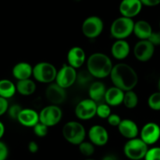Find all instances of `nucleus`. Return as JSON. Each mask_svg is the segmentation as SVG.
Here are the masks:
<instances>
[{
    "mask_svg": "<svg viewBox=\"0 0 160 160\" xmlns=\"http://www.w3.org/2000/svg\"><path fill=\"white\" fill-rule=\"evenodd\" d=\"M102 160H117V159L114 155L109 154V155H106V156H105Z\"/></svg>",
    "mask_w": 160,
    "mask_h": 160,
    "instance_id": "40",
    "label": "nucleus"
},
{
    "mask_svg": "<svg viewBox=\"0 0 160 160\" xmlns=\"http://www.w3.org/2000/svg\"><path fill=\"white\" fill-rule=\"evenodd\" d=\"M12 73L17 81L30 79L33 76V67L28 62H17L12 67Z\"/></svg>",
    "mask_w": 160,
    "mask_h": 160,
    "instance_id": "21",
    "label": "nucleus"
},
{
    "mask_svg": "<svg viewBox=\"0 0 160 160\" xmlns=\"http://www.w3.org/2000/svg\"><path fill=\"white\" fill-rule=\"evenodd\" d=\"M148 41L155 47L160 45V31H153L152 34H151L150 38H148Z\"/></svg>",
    "mask_w": 160,
    "mask_h": 160,
    "instance_id": "36",
    "label": "nucleus"
},
{
    "mask_svg": "<svg viewBox=\"0 0 160 160\" xmlns=\"http://www.w3.org/2000/svg\"><path fill=\"white\" fill-rule=\"evenodd\" d=\"M62 117V109L56 105L45 106L39 112V121L48 128L57 125L61 121Z\"/></svg>",
    "mask_w": 160,
    "mask_h": 160,
    "instance_id": "8",
    "label": "nucleus"
},
{
    "mask_svg": "<svg viewBox=\"0 0 160 160\" xmlns=\"http://www.w3.org/2000/svg\"><path fill=\"white\" fill-rule=\"evenodd\" d=\"M17 121L23 127L34 128L39 122V113L32 109H23L19 114Z\"/></svg>",
    "mask_w": 160,
    "mask_h": 160,
    "instance_id": "18",
    "label": "nucleus"
},
{
    "mask_svg": "<svg viewBox=\"0 0 160 160\" xmlns=\"http://www.w3.org/2000/svg\"><path fill=\"white\" fill-rule=\"evenodd\" d=\"M112 67L113 64L110 58L102 52L93 53L87 59L88 71L97 79L110 76Z\"/></svg>",
    "mask_w": 160,
    "mask_h": 160,
    "instance_id": "2",
    "label": "nucleus"
},
{
    "mask_svg": "<svg viewBox=\"0 0 160 160\" xmlns=\"http://www.w3.org/2000/svg\"><path fill=\"white\" fill-rule=\"evenodd\" d=\"M143 5L140 0H122L119 6V11L122 17L133 19L142 11Z\"/></svg>",
    "mask_w": 160,
    "mask_h": 160,
    "instance_id": "15",
    "label": "nucleus"
},
{
    "mask_svg": "<svg viewBox=\"0 0 160 160\" xmlns=\"http://www.w3.org/2000/svg\"><path fill=\"white\" fill-rule=\"evenodd\" d=\"M17 87V92L20 95L23 96H30L35 92L37 86H36L34 81L30 79L22 80V81H17L16 84Z\"/></svg>",
    "mask_w": 160,
    "mask_h": 160,
    "instance_id": "24",
    "label": "nucleus"
},
{
    "mask_svg": "<svg viewBox=\"0 0 160 160\" xmlns=\"http://www.w3.org/2000/svg\"><path fill=\"white\" fill-rule=\"evenodd\" d=\"M158 87H159V92H160V78H159V82H158Z\"/></svg>",
    "mask_w": 160,
    "mask_h": 160,
    "instance_id": "42",
    "label": "nucleus"
},
{
    "mask_svg": "<svg viewBox=\"0 0 160 160\" xmlns=\"http://www.w3.org/2000/svg\"><path fill=\"white\" fill-rule=\"evenodd\" d=\"M5 126L1 121H0V141H1V138L3 137L5 134Z\"/></svg>",
    "mask_w": 160,
    "mask_h": 160,
    "instance_id": "41",
    "label": "nucleus"
},
{
    "mask_svg": "<svg viewBox=\"0 0 160 160\" xmlns=\"http://www.w3.org/2000/svg\"><path fill=\"white\" fill-rule=\"evenodd\" d=\"M145 160H160V147H152L148 148Z\"/></svg>",
    "mask_w": 160,
    "mask_h": 160,
    "instance_id": "32",
    "label": "nucleus"
},
{
    "mask_svg": "<svg viewBox=\"0 0 160 160\" xmlns=\"http://www.w3.org/2000/svg\"><path fill=\"white\" fill-rule=\"evenodd\" d=\"M79 151L83 156L86 157H90L95 153V145L89 141V142H83L78 145Z\"/></svg>",
    "mask_w": 160,
    "mask_h": 160,
    "instance_id": "27",
    "label": "nucleus"
},
{
    "mask_svg": "<svg viewBox=\"0 0 160 160\" xmlns=\"http://www.w3.org/2000/svg\"><path fill=\"white\" fill-rule=\"evenodd\" d=\"M28 148L30 152L32 153V154H34V153H37L38 152L39 146L37 144V142H34V141H31V142H30L28 143Z\"/></svg>",
    "mask_w": 160,
    "mask_h": 160,
    "instance_id": "38",
    "label": "nucleus"
},
{
    "mask_svg": "<svg viewBox=\"0 0 160 160\" xmlns=\"http://www.w3.org/2000/svg\"><path fill=\"white\" fill-rule=\"evenodd\" d=\"M122 121L121 118L119 115L116 113H112L107 118V122L110 126L112 127H118L120 125V122Z\"/></svg>",
    "mask_w": 160,
    "mask_h": 160,
    "instance_id": "34",
    "label": "nucleus"
},
{
    "mask_svg": "<svg viewBox=\"0 0 160 160\" xmlns=\"http://www.w3.org/2000/svg\"><path fill=\"white\" fill-rule=\"evenodd\" d=\"M117 128L120 134L128 140L138 138V135L140 133L137 123L134 120L130 119L122 120Z\"/></svg>",
    "mask_w": 160,
    "mask_h": 160,
    "instance_id": "17",
    "label": "nucleus"
},
{
    "mask_svg": "<svg viewBox=\"0 0 160 160\" xmlns=\"http://www.w3.org/2000/svg\"><path fill=\"white\" fill-rule=\"evenodd\" d=\"M90 142L95 146H104L109 142V133L107 130L101 125H93L88 132Z\"/></svg>",
    "mask_w": 160,
    "mask_h": 160,
    "instance_id": "13",
    "label": "nucleus"
},
{
    "mask_svg": "<svg viewBox=\"0 0 160 160\" xmlns=\"http://www.w3.org/2000/svg\"><path fill=\"white\" fill-rule=\"evenodd\" d=\"M92 78H93V77H92V75L88 71V70H81V71L78 73L76 82L78 83L79 85L84 87V86L88 85V84L92 81Z\"/></svg>",
    "mask_w": 160,
    "mask_h": 160,
    "instance_id": "28",
    "label": "nucleus"
},
{
    "mask_svg": "<svg viewBox=\"0 0 160 160\" xmlns=\"http://www.w3.org/2000/svg\"><path fill=\"white\" fill-rule=\"evenodd\" d=\"M148 106L151 109L155 111L160 110V92L152 94L148 98Z\"/></svg>",
    "mask_w": 160,
    "mask_h": 160,
    "instance_id": "29",
    "label": "nucleus"
},
{
    "mask_svg": "<svg viewBox=\"0 0 160 160\" xmlns=\"http://www.w3.org/2000/svg\"><path fill=\"white\" fill-rule=\"evenodd\" d=\"M103 20L98 16H90L83 21L81 31L87 38L95 39L102 33Z\"/></svg>",
    "mask_w": 160,
    "mask_h": 160,
    "instance_id": "7",
    "label": "nucleus"
},
{
    "mask_svg": "<svg viewBox=\"0 0 160 160\" xmlns=\"http://www.w3.org/2000/svg\"><path fill=\"white\" fill-rule=\"evenodd\" d=\"M9 107L8 100L0 96V117L7 112Z\"/></svg>",
    "mask_w": 160,
    "mask_h": 160,
    "instance_id": "37",
    "label": "nucleus"
},
{
    "mask_svg": "<svg viewBox=\"0 0 160 160\" xmlns=\"http://www.w3.org/2000/svg\"><path fill=\"white\" fill-rule=\"evenodd\" d=\"M57 69L48 62H39L33 67V77L38 82L52 84L56 81Z\"/></svg>",
    "mask_w": 160,
    "mask_h": 160,
    "instance_id": "5",
    "label": "nucleus"
},
{
    "mask_svg": "<svg viewBox=\"0 0 160 160\" xmlns=\"http://www.w3.org/2000/svg\"><path fill=\"white\" fill-rule=\"evenodd\" d=\"M75 1H76V2H80V1H81V0H75Z\"/></svg>",
    "mask_w": 160,
    "mask_h": 160,
    "instance_id": "44",
    "label": "nucleus"
},
{
    "mask_svg": "<svg viewBox=\"0 0 160 160\" xmlns=\"http://www.w3.org/2000/svg\"><path fill=\"white\" fill-rule=\"evenodd\" d=\"M85 160H96V159H85Z\"/></svg>",
    "mask_w": 160,
    "mask_h": 160,
    "instance_id": "43",
    "label": "nucleus"
},
{
    "mask_svg": "<svg viewBox=\"0 0 160 160\" xmlns=\"http://www.w3.org/2000/svg\"><path fill=\"white\" fill-rule=\"evenodd\" d=\"M45 97L52 105L59 106L63 103L67 98L66 89L58 85L56 82H53L48 84L45 89Z\"/></svg>",
    "mask_w": 160,
    "mask_h": 160,
    "instance_id": "14",
    "label": "nucleus"
},
{
    "mask_svg": "<svg viewBox=\"0 0 160 160\" xmlns=\"http://www.w3.org/2000/svg\"><path fill=\"white\" fill-rule=\"evenodd\" d=\"M134 21L133 19L120 17L112 21L110 26V34L116 40H125L133 34Z\"/></svg>",
    "mask_w": 160,
    "mask_h": 160,
    "instance_id": "4",
    "label": "nucleus"
},
{
    "mask_svg": "<svg viewBox=\"0 0 160 160\" xmlns=\"http://www.w3.org/2000/svg\"><path fill=\"white\" fill-rule=\"evenodd\" d=\"M134 56L138 61L145 62L152 58L155 53V46L148 40H139L133 48Z\"/></svg>",
    "mask_w": 160,
    "mask_h": 160,
    "instance_id": "11",
    "label": "nucleus"
},
{
    "mask_svg": "<svg viewBox=\"0 0 160 160\" xmlns=\"http://www.w3.org/2000/svg\"><path fill=\"white\" fill-rule=\"evenodd\" d=\"M148 150V145L145 144L140 138L130 139L123 146V152L131 160H142L145 159Z\"/></svg>",
    "mask_w": 160,
    "mask_h": 160,
    "instance_id": "6",
    "label": "nucleus"
},
{
    "mask_svg": "<svg viewBox=\"0 0 160 160\" xmlns=\"http://www.w3.org/2000/svg\"><path fill=\"white\" fill-rule=\"evenodd\" d=\"M77 75L78 72L76 69L72 67L68 63H64L57 71L55 82L62 88H69L76 83Z\"/></svg>",
    "mask_w": 160,
    "mask_h": 160,
    "instance_id": "9",
    "label": "nucleus"
},
{
    "mask_svg": "<svg viewBox=\"0 0 160 160\" xmlns=\"http://www.w3.org/2000/svg\"><path fill=\"white\" fill-rule=\"evenodd\" d=\"M138 96L134 90L128 91L124 93V98H123V104L128 109H132L137 107L138 104Z\"/></svg>",
    "mask_w": 160,
    "mask_h": 160,
    "instance_id": "26",
    "label": "nucleus"
},
{
    "mask_svg": "<svg viewBox=\"0 0 160 160\" xmlns=\"http://www.w3.org/2000/svg\"><path fill=\"white\" fill-rule=\"evenodd\" d=\"M124 93L123 91L118 88L112 86V87L107 88L105 95L104 99L106 103L109 106L115 107L120 105L123 104V98H124Z\"/></svg>",
    "mask_w": 160,
    "mask_h": 160,
    "instance_id": "20",
    "label": "nucleus"
},
{
    "mask_svg": "<svg viewBox=\"0 0 160 160\" xmlns=\"http://www.w3.org/2000/svg\"><path fill=\"white\" fill-rule=\"evenodd\" d=\"M62 134L67 142L73 145H79L84 142L86 130L80 122L69 121L62 127Z\"/></svg>",
    "mask_w": 160,
    "mask_h": 160,
    "instance_id": "3",
    "label": "nucleus"
},
{
    "mask_svg": "<svg viewBox=\"0 0 160 160\" xmlns=\"http://www.w3.org/2000/svg\"><path fill=\"white\" fill-rule=\"evenodd\" d=\"M131 47L126 40H116L111 47V54L117 60H123L129 56Z\"/></svg>",
    "mask_w": 160,
    "mask_h": 160,
    "instance_id": "19",
    "label": "nucleus"
},
{
    "mask_svg": "<svg viewBox=\"0 0 160 160\" xmlns=\"http://www.w3.org/2000/svg\"><path fill=\"white\" fill-rule=\"evenodd\" d=\"M97 106V102L91 98L83 99L75 107V115L81 120H89L96 116Z\"/></svg>",
    "mask_w": 160,
    "mask_h": 160,
    "instance_id": "10",
    "label": "nucleus"
},
{
    "mask_svg": "<svg viewBox=\"0 0 160 160\" xmlns=\"http://www.w3.org/2000/svg\"><path fill=\"white\" fill-rule=\"evenodd\" d=\"M17 92V87L13 82L8 79L0 80V96L8 99L13 96Z\"/></svg>",
    "mask_w": 160,
    "mask_h": 160,
    "instance_id": "25",
    "label": "nucleus"
},
{
    "mask_svg": "<svg viewBox=\"0 0 160 160\" xmlns=\"http://www.w3.org/2000/svg\"><path fill=\"white\" fill-rule=\"evenodd\" d=\"M67 63L74 69H78L86 62V54L81 47L73 46L67 52Z\"/></svg>",
    "mask_w": 160,
    "mask_h": 160,
    "instance_id": "16",
    "label": "nucleus"
},
{
    "mask_svg": "<svg viewBox=\"0 0 160 160\" xmlns=\"http://www.w3.org/2000/svg\"><path fill=\"white\" fill-rule=\"evenodd\" d=\"M140 138L148 145L156 144L160 138V127L154 122L145 123L140 131Z\"/></svg>",
    "mask_w": 160,
    "mask_h": 160,
    "instance_id": "12",
    "label": "nucleus"
},
{
    "mask_svg": "<svg viewBox=\"0 0 160 160\" xmlns=\"http://www.w3.org/2000/svg\"><path fill=\"white\" fill-rule=\"evenodd\" d=\"M22 109H22L21 106H20V105L14 104L12 105L11 106H9V109H8L7 112L11 119H12V120H17L19 114L20 113Z\"/></svg>",
    "mask_w": 160,
    "mask_h": 160,
    "instance_id": "33",
    "label": "nucleus"
},
{
    "mask_svg": "<svg viewBox=\"0 0 160 160\" xmlns=\"http://www.w3.org/2000/svg\"><path fill=\"white\" fill-rule=\"evenodd\" d=\"M9 156V148L6 143L0 141V160H7Z\"/></svg>",
    "mask_w": 160,
    "mask_h": 160,
    "instance_id": "35",
    "label": "nucleus"
},
{
    "mask_svg": "<svg viewBox=\"0 0 160 160\" xmlns=\"http://www.w3.org/2000/svg\"><path fill=\"white\" fill-rule=\"evenodd\" d=\"M109 77L113 86L124 92L134 90L138 83L137 72L131 66L124 62L114 65Z\"/></svg>",
    "mask_w": 160,
    "mask_h": 160,
    "instance_id": "1",
    "label": "nucleus"
},
{
    "mask_svg": "<svg viewBox=\"0 0 160 160\" xmlns=\"http://www.w3.org/2000/svg\"><path fill=\"white\" fill-rule=\"evenodd\" d=\"M112 114L111 112V107L106 103H102L97 106L96 116H98L101 119H106Z\"/></svg>",
    "mask_w": 160,
    "mask_h": 160,
    "instance_id": "30",
    "label": "nucleus"
},
{
    "mask_svg": "<svg viewBox=\"0 0 160 160\" xmlns=\"http://www.w3.org/2000/svg\"><path fill=\"white\" fill-rule=\"evenodd\" d=\"M142 5L148 7H153L160 4V0H140Z\"/></svg>",
    "mask_w": 160,
    "mask_h": 160,
    "instance_id": "39",
    "label": "nucleus"
},
{
    "mask_svg": "<svg viewBox=\"0 0 160 160\" xmlns=\"http://www.w3.org/2000/svg\"><path fill=\"white\" fill-rule=\"evenodd\" d=\"M7 160H8V159H7Z\"/></svg>",
    "mask_w": 160,
    "mask_h": 160,
    "instance_id": "46",
    "label": "nucleus"
},
{
    "mask_svg": "<svg viewBox=\"0 0 160 160\" xmlns=\"http://www.w3.org/2000/svg\"><path fill=\"white\" fill-rule=\"evenodd\" d=\"M33 131H34V134L38 138H44L48 134V127L39 122L33 128Z\"/></svg>",
    "mask_w": 160,
    "mask_h": 160,
    "instance_id": "31",
    "label": "nucleus"
},
{
    "mask_svg": "<svg viewBox=\"0 0 160 160\" xmlns=\"http://www.w3.org/2000/svg\"><path fill=\"white\" fill-rule=\"evenodd\" d=\"M159 27H160V23H159Z\"/></svg>",
    "mask_w": 160,
    "mask_h": 160,
    "instance_id": "45",
    "label": "nucleus"
},
{
    "mask_svg": "<svg viewBox=\"0 0 160 160\" xmlns=\"http://www.w3.org/2000/svg\"><path fill=\"white\" fill-rule=\"evenodd\" d=\"M152 32L153 31L151 24L146 20H138L137 22H134L133 34L139 40H148Z\"/></svg>",
    "mask_w": 160,
    "mask_h": 160,
    "instance_id": "22",
    "label": "nucleus"
},
{
    "mask_svg": "<svg viewBox=\"0 0 160 160\" xmlns=\"http://www.w3.org/2000/svg\"><path fill=\"white\" fill-rule=\"evenodd\" d=\"M106 90L107 88L106 85L102 81H94L89 86V98L95 101V102H98L104 98Z\"/></svg>",
    "mask_w": 160,
    "mask_h": 160,
    "instance_id": "23",
    "label": "nucleus"
}]
</instances>
